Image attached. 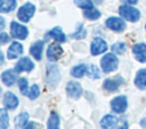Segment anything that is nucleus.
Returning <instances> with one entry per match:
<instances>
[{
    "label": "nucleus",
    "mask_w": 146,
    "mask_h": 129,
    "mask_svg": "<svg viewBox=\"0 0 146 129\" xmlns=\"http://www.w3.org/2000/svg\"><path fill=\"white\" fill-rule=\"evenodd\" d=\"M117 66H119V59L112 53L104 55L103 58L100 59V67H102L103 72H105V73H110V72L115 71L117 68Z\"/></svg>",
    "instance_id": "1"
},
{
    "label": "nucleus",
    "mask_w": 146,
    "mask_h": 129,
    "mask_svg": "<svg viewBox=\"0 0 146 129\" xmlns=\"http://www.w3.org/2000/svg\"><path fill=\"white\" fill-rule=\"evenodd\" d=\"M119 13L121 17H123L125 21L129 22H137L140 18V11L129 5H122L119 7Z\"/></svg>",
    "instance_id": "2"
},
{
    "label": "nucleus",
    "mask_w": 146,
    "mask_h": 129,
    "mask_svg": "<svg viewBox=\"0 0 146 129\" xmlns=\"http://www.w3.org/2000/svg\"><path fill=\"white\" fill-rule=\"evenodd\" d=\"M34 11H35V6L32 2H26L22 7H19V9L17 11V17L21 22L26 23L33 17Z\"/></svg>",
    "instance_id": "3"
},
{
    "label": "nucleus",
    "mask_w": 146,
    "mask_h": 129,
    "mask_svg": "<svg viewBox=\"0 0 146 129\" xmlns=\"http://www.w3.org/2000/svg\"><path fill=\"white\" fill-rule=\"evenodd\" d=\"M10 33L15 39L24 40L29 34V30L23 24H19L17 22H11V24H10Z\"/></svg>",
    "instance_id": "4"
},
{
    "label": "nucleus",
    "mask_w": 146,
    "mask_h": 129,
    "mask_svg": "<svg viewBox=\"0 0 146 129\" xmlns=\"http://www.w3.org/2000/svg\"><path fill=\"white\" fill-rule=\"evenodd\" d=\"M46 81L50 87H54L59 81V71L56 65L49 64L47 66V74H46Z\"/></svg>",
    "instance_id": "5"
},
{
    "label": "nucleus",
    "mask_w": 146,
    "mask_h": 129,
    "mask_svg": "<svg viewBox=\"0 0 146 129\" xmlns=\"http://www.w3.org/2000/svg\"><path fill=\"white\" fill-rule=\"evenodd\" d=\"M106 50H107V43L105 42L104 39H102V38H95L91 41V45H90V53H91V55L97 56L99 54L105 53Z\"/></svg>",
    "instance_id": "6"
},
{
    "label": "nucleus",
    "mask_w": 146,
    "mask_h": 129,
    "mask_svg": "<svg viewBox=\"0 0 146 129\" xmlns=\"http://www.w3.org/2000/svg\"><path fill=\"white\" fill-rule=\"evenodd\" d=\"M127 106H128V100H127V97L123 95L116 96L111 100V107L116 113H123L127 110Z\"/></svg>",
    "instance_id": "7"
},
{
    "label": "nucleus",
    "mask_w": 146,
    "mask_h": 129,
    "mask_svg": "<svg viewBox=\"0 0 146 129\" xmlns=\"http://www.w3.org/2000/svg\"><path fill=\"white\" fill-rule=\"evenodd\" d=\"M105 24L110 30L115 31V32H122L125 29L124 21L122 18H119V17H110L106 19Z\"/></svg>",
    "instance_id": "8"
},
{
    "label": "nucleus",
    "mask_w": 146,
    "mask_h": 129,
    "mask_svg": "<svg viewBox=\"0 0 146 129\" xmlns=\"http://www.w3.org/2000/svg\"><path fill=\"white\" fill-rule=\"evenodd\" d=\"M33 68H34V63L29 57L21 58L16 63V65H15V71L17 73H21V72H31Z\"/></svg>",
    "instance_id": "9"
},
{
    "label": "nucleus",
    "mask_w": 146,
    "mask_h": 129,
    "mask_svg": "<svg viewBox=\"0 0 146 129\" xmlns=\"http://www.w3.org/2000/svg\"><path fill=\"white\" fill-rule=\"evenodd\" d=\"M63 53H64V50L58 43H51L47 49V57L49 61L55 62L62 57Z\"/></svg>",
    "instance_id": "10"
},
{
    "label": "nucleus",
    "mask_w": 146,
    "mask_h": 129,
    "mask_svg": "<svg viewBox=\"0 0 146 129\" xmlns=\"http://www.w3.org/2000/svg\"><path fill=\"white\" fill-rule=\"evenodd\" d=\"M66 92L71 98L78 99L82 94V87L76 81H70L67 82V86H66Z\"/></svg>",
    "instance_id": "11"
},
{
    "label": "nucleus",
    "mask_w": 146,
    "mask_h": 129,
    "mask_svg": "<svg viewBox=\"0 0 146 129\" xmlns=\"http://www.w3.org/2000/svg\"><path fill=\"white\" fill-rule=\"evenodd\" d=\"M123 83V79L119 75H116L115 78H111V79H106L104 81V89L110 91V92H113L115 90H117L120 88V86Z\"/></svg>",
    "instance_id": "12"
},
{
    "label": "nucleus",
    "mask_w": 146,
    "mask_h": 129,
    "mask_svg": "<svg viewBox=\"0 0 146 129\" xmlns=\"http://www.w3.org/2000/svg\"><path fill=\"white\" fill-rule=\"evenodd\" d=\"M2 102H3V105L6 106V108H8V110H15L18 106V103H19L16 95L13 94L11 91H7L3 95Z\"/></svg>",
    "instance_id": "13"
},
{
    "label": "nucleus",
    "mask_w": 146,
    "mask_h": 129,
    "mask_svg": "<svg viewBox=\"0 0 146 129\" xmlns=\"http://www.w3.org/2000/svg\"><path fill=\"white\" fill-rule=\"evenodd\" d=\"M132 53L138 62L146 63V43H136L132 47Z\"/></svg>",
    "instance_id": "14"
},
{
    "label": "nucleus",
    "mask_w": 146,
    "mask_h": 129,
    "mask_svg": "<svg viewBox=\"0 0 146 129\" xmlns=\"http://www.w3.org/2000/svg\"><path fill=\"white\" fill-rule=\"evenodd\" d=\"M22 54H23V46H22V43L17 42V41H14V42L9 46V48H8V50H7V56H8L9 59L17 58V57L21 56Z\"/></svg>",
    "instance_id": "15"
},
{
    "label": "nucleus",
    "mask_w": 146,
    "mask_h": 129,
    "mask_svg": "<svg viewBox=\"0 0 146 129\" xmlns=\"http://www.w3.org/2000/svg\"><path fill=\"white\" fill-rule=\"evenodd\" d=\"M17 72L15 70H6L1 74V80L6 86H13L17 79Z\"/></svg>",
    "instance_id": "16"
},
{
    "label": "nucleus",
    "mask_w": 146,
    "mask_h": 129,
    "mask_svg": "<svg viewBox=\"0 0 146 129\" xmlns=\"http://www.w3.org/2000/svg\"><path fill=\"white\" fill-rule=\"evenodd\" d=\"M117 124V118L112 114H106L100 120V127L103 129H113Z\"/></svg>",
    "instance_id": "17"
},
{
    "label": "nucleus",
    "mask_w": 146,
    "mask_h": 129,
    "mask_svg": "<svg viewBox=\"0 0 146 129\" xmlns=\"http://www.w3.org/2000/svg\"><path fill=\"white\" fill-rule=\"evenodd\" d=\"M135 86L140 90L146 89V68H141L137 72L135 76Z\"/></svg>",
    "instance_id": "18"
},
{
    "label": "nucleus",
    "mask_w": 146,
    "mask_h": 129,
    "mask_svg": "<svg viewBox=\"0 0 146 129\" xmlns=\"http://www.w3.org/2000/svg\"><path fill=\"white\" fill-rule=\"evenodd\" d=\"M42 49H43V41H36L34 42L31 48H30V53L31 55L36 59V61H40L41 57H42Z\"/></svg>",
    "instance_id": "19"
},
{
    "label": "nucleus",
    "mask_w": 146,
    "mask_h": 129,
    "mask_svg": "<svg viewBox=\"0 0 146 129\" xmlns=\"http://www.w3.org/2000/svg\"><path fill=\"white\" fill-rule=\"evenodd\" d=\"M48 37L52 38L54 40H56L58 42H65L66 41V35L64 34V32L62 31V29L59 26H56V27L51 29L48 33Z\"/></svg>",
    "instance_id": "20"
},
{
    "label": "nucleus",
    "mask_w": 146,
    "mask_h": 129,
    "mask_svg": "<svg viewBox=\"0 0 146 129\" xmlns=\"http://www.w3.org/2000/svg\"><path fill=\"white\" fill-rule=\"evenodd\" d=\"M16 7V0H0V11L9 13Z\"/></svg>",
    "instance_id": "21"
},
{
    "label": "nucleus",
    "mask_w": 146,
    "mask_h": 129,
    "mask_svg": "<svg viewBox=\"0 0 146 129\" xmlns=\"http://www.w3.org/2000/svg\"><path fill=\"white\" fill-rule=\"evenodd\" d=\"M27 121H29V113L26 112H22L19 113L16 118H15V126H16V129H19V128H23L27 124Z\"/></svg>",
    "instance_id": "22"
},
{
    "label": "nucleus",
    "mask_w": 146,
    "mask_h": 129,
    "mask_svg": "<svg viewBox=\"0 0 146 129\" xmlns=\"http://www.w3.org/2000/svg\"><path fill=\"white\" fill-rule=\"evenodd\" d=\"M47 128L48 129H59V116L57 113L51 112L48 122H47Z\"/></svg>",
    "instance_id": "23"
},
{
    "label": "nucleus",
    "mask_w": 146,
    "mask_h": 129,
    "mask_svg": "<svg viewBox=\"0 0 146 129\" xmlns=\"http://www.w3.org/2000/svg\"><path fill=\"white\" fill-rule=\"evenodd\" d=\"M84 73H87V66L84 64H79V65L72 67V70H71V74L75 78H82L84 75Z\"/></svg>",
    "instance_id": "24"
},
{
    "label": "nucleus",
    "mask_w": 146,
    "mask_h": 129,
    "mask_svg": "<svg viewBox=\"0 0 146 129\" xmlns=\"http://www.w3.org/2000/svg\"><path fill=\"white\" fill-rule=\"evenodd\" d=\"M87 74L90 79H99L100 78V71L95 64H90L87 67Z\"/></svg>",
    "instance_id": "25"
},
{
    "label": "nucleus",
    "mask_w": 146,
    "mask_h": 129,
    "mask_svg": "<svg viewBox=\"0 0 146 129\" xmlns=\"http://www.w3.org/2000/svg\"><path fill=\"white\" fill-rule=\"evenodd\" d=\"M9 126V116L5 108L0 110V127L1 129H7Z\"/></svg>",
    "instance_id": "26"
},
{
    "label": "nucleus",
    "mask_w": 146,
    "mask_h": 129,
    "mask_svg": "<svg viewBox=\"0 0 146 129\" xmlns=\"http://www.w3.org/2000/svg\"><path fill=\"white\" fill-rule=\"evenodd\" d=\"M83 16H84L86 18H88V19H91V21L98 19V18L100 17V11H99L98 9H95V8L88 9V10H84V11H83Z\"/></svg>",
    "instance_id": "27"
},
{
    "label": "nucleus",
    "mask_w": 146,
    "mask_h": 129,
    "mask_svg": "<svg viewBox=\"0 0 146 129\" xmlns=\"http://www.w3.org/2000/svg\"><path fill=\"white\" fill-rule=\"evenodd\" d=\"M75 5L80 8H82L83 10H88V9H92L94 8V3L92 0H74Z\"/></svg>",
    "instance_id": "28"
},
{
    "label": "nucleus",
    "mask_w": 146,
    "mask_h": 129,
    "mask_svg": "<svg viewBox=\"0 0 146 129\" xmlns=\"http://www.w3.org/2000/svg\"><path fill=\"white\" fill-rule=\"evenodd\" d=\"M125 49H127V46H125V43L124 42H115L113 46H112V50H113V53H115V54H119V55H122V54H124L125 53Z\"/></svg>",
    "instance_id": "29"
},
{
    "label": "nucleus",
    "mask_w": 146,
    "mask_h": 129,
    "mask_svg": "<svg viewBox=\"0 0 146 129\" xmlns=\"http://www.w3.org/2000/svg\"><path fill=\"white\" fill-rule=\"evenodd\" d=\"M18 88H19V90H21V92L23 95H27L29 91H30L29 90V81H27V79L21 78L18 80Z\"/></svg>",
    "instance_id": "30"
},
{
    "label": "nucleus",
    "mask_w": 146,
    "mask_h": 129,
    "mask_svg": "<svg viewBox=\"0 0 146 129\" xmlns=\"http://www.w3.org/2000/svg\"><path fill=\"white\" fill-rule=\"evenodd\" d=\"M86 35H87V31L82 24L79 25L76 32L72 33V38H74V39H83V38H86Z\"/></svg>",
    "instance_id": "31"
},
{
    "label": "nucleus",
    "mask_w": 146,
    "mask_h": 129,
    "mask_svg": "<svg viewBox=\"0 0 146 129\" xmlns=\"http://www.w3.org/2000/svg\"><path fill=\"white\" fill-rule=\"evenodd\" d=\"M39 94H40L39 86H38V84H33V86L31 87V89H30V91H29L27 96H29V98H30V99H35V98L39 96Z\"/></svg>",
    "instance_id": "32"
},
{
    "label": "nucleus",
    "mask_w": 146,
    "mask_h": 129,
    "mask_svg": "<svg viewBox=\"0 0 146 129\" xmlns=\"http://www.w3.org/2000/svg\"><path fill=\"white\" fill-rule=\"evenodd\" d=\"M10 39H9V35L8 34H6L3 31L0 33V42H1V45H5L6 42H8Z\"/></svg>",
    "instance_id": "33"
},
{
    "label": "nucleus",
    "mask_w": 146,
    "mask_h": 129,
    "mask_svg": "<svg viewBox=\"0 0 146 129\" xmlns=\"http://www.w3.org/2000/svg\"><path fill=\"white\" fill-rule=\"evenodd\" d=\"M128 128H129L128 122H127V121H123V122H122V126H120L117 129H128Z\"/></svg>",
    "instance_id": "34"
},
{
    "label": "nucleus",
    "mask_w": 146,
    "mask_h": 129,
    "mask_svg": "<svg viewBox=\"0 0 146 129\" xmlns=\"http://www.w3.org/2000/svg\"><path fill=\"white\" fill-rule=\"evenodd\" d=\"M24 129H34V123H33V122H29V123L24 127Z\"/></svg>",
    "instance_id": "35"
},
{
    "label": "nucleus",
    "mask_w": 146,
    "mask_h": 129,
    "mask_svg": "<svg viewBox=\"0 0 146 129\" xmlns=\"http://www.w3.org/2000/svg\"><path fill=\"white\" fill-rule=\"evenodd\" d=\"M0 22H1V27H0V29H1V31H2V30H3V27H5V19H3V17H2V16L0 17Z\"/></svg>",
    "instance_id": "36"
},
{
    "label": "nucleus",
    "mask_w": 146,
    "mask_h": 129,
    "mask_svg": "<svg viewBox=\"0 0 146 129\" xmlns=\"http://www.w3.org/2000/svg\"><path fill=\"white\" fill-rule=\"evenodd\" d=\"M140 124H141L143 127H146V119H143V120L140 121Z\"/></svg>",
    "instance_id": "37"
},
{
    "label": "nucleus",
    "mask_w": 146,
    "mask_h": 129,
    "mask_svg": "<svg viewBox=\"0 0 146 129\" xmlns=\"http://www.w3.org/2000/svg\"><path fill=\"white\" fill-rule=\"evenodd\" d=\"M125 1H127L128 3H136L138 0H125Z\"/></svg>",
    "instance_id": "38"
},
{
    "label": "nucleus",
    "mask_w": 146,
    "mask_h": 129,
    "mask_svg": "<svg viewBox=\"0 0 146 129\" xmlns=\"http://www.w3.org/2000/svg\"><path fill=\"white\" fill-rule=\"evenodd\" d=\"M94 2H96V3H100L102 2V0H92Z\"/></svg>",
    "instance_id": "39"
},
{
    "label": "nucleus",
    "mask_w": 146,
    "mask_h": 129,
    "mask_svg": "<svg viewBox=\"0 0 146 129\" xmlns=\"http://www.w3.org/2000/svg\"><path fill=\"white\" fill-rule=\"evenodd\" d=\"M145 29H146V25H145Z\"/></svg>",
    "instance_id": "40"
}]
</instances>
